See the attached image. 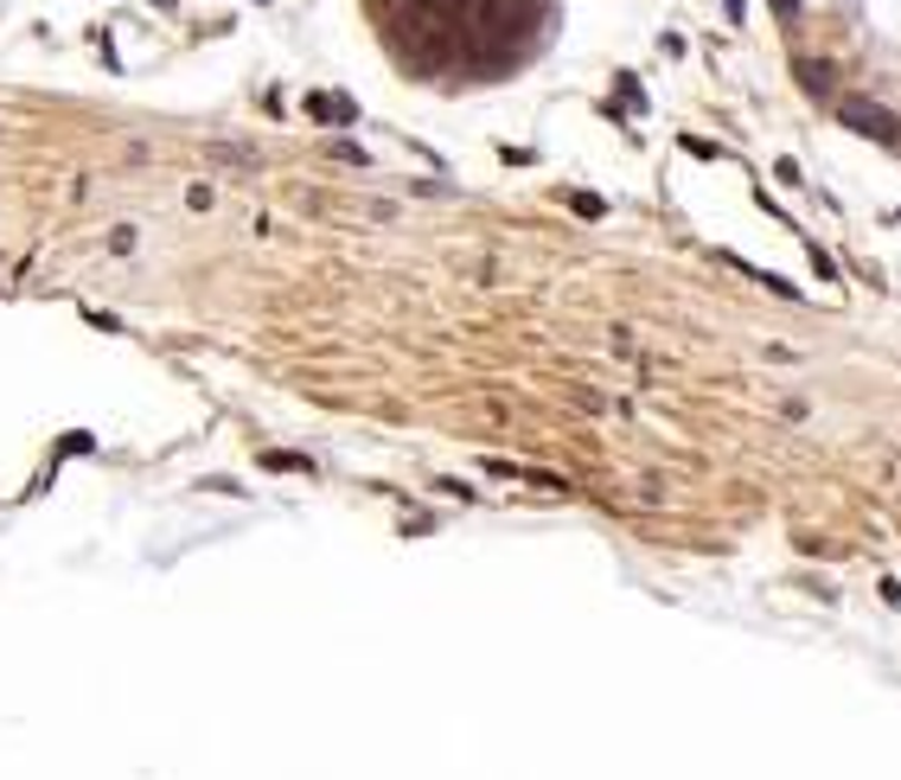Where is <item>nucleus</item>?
<instances>
[{
	"mask_svg": "<svg viewBox=\"0 0 901 780\" xmlns=\"http://www.w3.org/2000/svg\"><path fill=\"white\" fill-rule=\"evenodd\" d=\"M773 180H780V186H805V173H799V160H773Z\"/></svg>",
	"mask_w": 901,
	"mask_h": 780,
	"instance_id": "obj_9",
	"label": "nucleus"
},
{
	"mask_svg": "<svg viewBox=\"0 0 901 780\" xmlns=\"http://www.w3.org/2000/svg\"><path fill=\"white\" fill-rule=\"evenodd\" d=\"M569 211H575V218H608V199H594V192H569Z\"/></svg>",
	"mask_w": 901,
	"mask_h": 780,
	"instance_id": "obj_5",
	"label": "nucleus"
},
{
	"mask_svg": "<svg viewBox=\"0 0 901 780\" xmlns=\"http://www.w3.org/2000/svg\"><path fill=\"white\" fill-rule=\"evenodd\" d=\"M614 90H620V103H627V109H640V116H645V90H640L633 78H627V71L614 78Z\"/></svg>",
	"mask_w": 901,
	"mask_h": 780,
	"instance_id": "obj_6",
	"label": "nucleus"
},
{
	"mask_svg": "<svg viewBox=\"0 0 901 780\" xmlns=\"http://www.w3.org/2000/svg\"><path fill=\"white\" fill-rule=\"evenodd\" d=\"M333 160H346V167H359V173L371 167V154H364L359 141H333Z\"/></svg>",
	"mask_w": 901,
	"mask_h": 780,
	"instance_id": "obj_7",
	"label": "nucleus"
},
{
	"mask_svg": "<svg viewBox=\"0 0 901 780\" xmlns=\"http://www.w3.org/2000/svg\"><path fill=\"white\" fill-rule=\"evenodd\" d=\"M262 468H269V473H308V480H313L308 454H282V448H276V454H262Z\"/></svg>",
	"mask_w": 901,
	"mask_h": 780,
	"instance_id": "obj_4",
	"label": "nucleus"
},
{
	"mask_svg": "<svg viewBox=\"0 0 901 780\" xmlns=\"http://www.w3.org/2000/svg\"><path fill=\"white\" fill-rule=\"evenodd\" d=\"M684 154H697V160H722V148H717V141H703V134H684Z\"/></svg>",
	"mask_w": 901,
	"mask_h": 780,
	"instance_id": "obj_8",
	"label": "nucleus"
},
{
	"mask_svg": "<svg viewBox=\"0 0 901 780\" xmlns=\"http://www.w3.org/2000/svg\"><path fill=\"white\" fill-rule=\"evenodd\" d=\"M722 13H729V20L742 27V20H748V0H722Z\"/></svg>",
	"mask_w": 901,
	"mask_h": 780,
	"instance_id": "obj_12",
	"label": "nucleus"
},
{
	"mask_svg": "<svg viewBox=\"0 0 901 780\" xmlns=\"http://www.w3.org/2000/svg\"><path fill=\"white\" fill-rule=\"evenodd\" d=\"M308 116L313 122H359V103L339 90H308Z\"/></svg>",
	"mask_w": 901,
	"mask_h": 780,
	"instance_id": "obj_3",
	"label": "nucleus"
},
{
	"mask_svg": "<svg viewBox=\"0 0 901 780\" xmlns=\"http://www.w3.org/2000/svg\"><path fill=\"white\" fill-rule=\"evenodd\" d=\"M812 269H819L824 282H838V262H831V250H819V243H812Z\"/></svg>",
	"mask_w": 901,
	"mask_h": 780,
	"instance_id": "obj_10",
	"label": "nucleus"
},
{
	"mask_svg": "<svg viewBox=\"0 0 901 780\" xmlns=\"http://www.w3.org/2000/svg\"><path fill=\"white\" fill-rule=\"evenodd\" d=\"M799 90L805 97H819V103H838V64L831 58H799Z\"/></svg>",
	"mask_w": 901,
	"mask_h": 780,
	"instance_id": "obj_2",
	"label": "nucleus"
},
{
	"mask_svg": "<svg viewBox=\"0 0 901 780\" xmlns=\"http://www.w3.org/2000/svg\"><path fill=\"white\" fill-rule=\"evenodd\" d=\"M838 122H844L850 134L875 141V148H895V141H901V122L875 103V97H838Z\"/></svg>",
	"mask_w": 901,
	"mask_h": 780,
	"instance_id": "obj_1",
	"label": "nucleus"
},
{
	"mask_svg": "<svg viewBox=\"0 0 901 780\" xmlns=\"http://www.w3.org/2000/svg\"><path fill=\"white\" fill-rule=\"evenodd\" d=\"M768 7H773V20H780V27H793V20H799V0H768Z\"/></svg>",
	"mask_w": 901,
	"mask_h": 780,
	"instance_id": "obj_11",
	"label": "nucleus"
},
{
	"mask_svg": "<svg viewBox=\"0 0 901 780\" xmlns=\"http://www.w3.org/2000/svg\"><path fill=\"white\" fill-rule=\"evenodd\" d=\"M895 224H901V211H895Z\"/></svg>",
	"mask_w": 901,
	"mask_h": 780,
	"instance_id": "obj_13",
	"label": "nucleus"
}]
</instances>
